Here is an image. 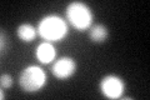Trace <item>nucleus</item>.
Returning a JSON list of instances; mask_svg holds the SVG:
<instances>
[{"label":"nucleus","instance_id":"obj_6","mask_svg":"<svg viewBox=\"0 0 150 100\" xmlns=\"http://www.w3.org/2000/svg\"><path fill=\"white\" fill-rule=\"evenodd\" d=\"M35 56L41 64H50L56 56V49L50 41H43L38 45Z\"/></svg>","mask_w":150,"mask_h":100},{"label":"nucleus","instance_id":"obj_1","mask_svg":"<svg viewBox=\"0 0 150 100\" xmlns=\"http://www.w3.org/2000/svg\"><path fill=\"white\" fill-rule=\"evenodd\" d=\"M38 34L45 41H59L68 35V25L63 18L55 14L44 16L38 24Z\"/></svg>","mask_w":150,"mask_h":100},{"label":"nucleus","instance_id":"obj_10","mask_svg":"<svg viewBox=\"0 0 150 100\" xmlns=\"http://www.w3.org/2000/svg\"><path fill=\"white\" fill-rule=\"evenodd\" d=\"M5 39H4V33H1V53H4V49H5V48H4V45H5Z\"/></svg>","mask_w":150,"mask_h":100},{"label":"nucleus","instance_id":"obj_3","mask_svg":"<svg viewBox=\"0 0 150 100\" xmlns=\"http://www.w3.org/2000/svg\"><path fill=\"white\" fill-rule=\"evenodd\" d=\"M19 85L25 93H36L46 84V73L38 65H29L20 71Z\"/></svg>","mask_w":150,"mask_h":100},{"label":"nucleus","instance_id":"obj_4","mask_svg":"<svg viewBox=\"0 0 150 100\" xmlns=\"http://www.w3.org/2000/svg\"><path fill=\"white\" fill-rule=\"evenodd\" d=\"M125 83L123 79L118 75L110 74L101 79L100 82V90L103 95L108 99H119L124 93Z\"/></svg>","mask_w":150,"mask_h":100},{"label":"nucleus","instance_id":"obj_2","mask_svg":"<svg viewBox=\"0 0 150 100\" xmlns=\"http://www.w3.org/2000/svg\"><path fill=\"white\" fill-rule=\"evenodd\" d=\"M65 15L68 21L79 31L90 29V26L93 25V11L83 1H73L68 4L65 9Z\"/></svg>","mask_w":150,"mask_h":100},{"label":"nucleus","instance_id":"obj_5","mask_svg":"<svg viewBox=\"0 0 150 100\" xmlns=\"http://www.w3.org/2000/svg\"><path fill=\"white\" fill-rule=\"evenodd\" d=\"M76 69L78 64L74 58H71V56H62V58L54 61L53 66H51V73L56 79L67 80L76 73Z\"/></svg>","mask_w":150,"mask_h":100},{"label":"nucleus","instance_id":"obj_9","mask_svg":"<svg viewBox=\"0 0 150 100\" xmlns=\"http://www.w3.org/2000/svg\"><path fill=\"white\" fill-rule=\"evenodd\" d=\"M14 84V79L10 74H1L0 77V85H1V89H10Z\"/></svg>","mask_w":150,"mask_h":100},{"label":"nucleus","instance_id":"obj_11","mask_svg":"<svg viewBox=\"0 0 150 100\" xmlns=\"http://www.w3.org/2000/svg\"><path fill=\"white\" fill-rule=\"evenodd\" d=\"M4 96H5V95H4V89H1V94H0V99H4Z\"/></svg>","mask_w":150,"mask_h":100},{"label":"nucleus","instance_id":"obj_7","mask_svg":"<svg viewBox=\"0 0 150 100\" xmlns=\"http://www.w3.org/2000/svg\"><path fill=\"white\" fill-rule=\"evenodd\" d=\"M89 38L93 43L101 44V43H105L109 38V30L104 24H94L89 29Z\"/></svg>","mask_w":150,"mask_h":100},{"label":"nucleus","instance_id":"obj_8","mask_svg":"<svg viewBox=\"0 0 150 100\" xmlns=\"http://www.w3.org/2000/svg\"><path fill=\"white\" fill-rule=\"evenodd\" d=\"M38 30L35 26H33L29 23H23L18 26L16 29V35L21 41L24 43H31L36 38Z\"/></svg>","mask_w":150,"mask_h":100}]
</instances>
